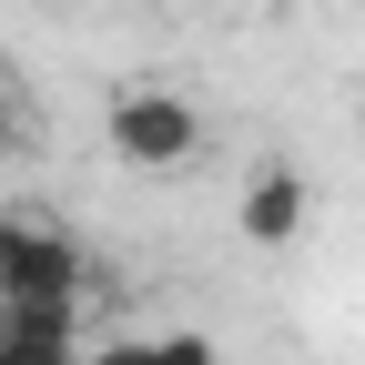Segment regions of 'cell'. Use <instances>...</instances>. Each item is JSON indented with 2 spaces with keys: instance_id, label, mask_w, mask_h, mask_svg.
<instances>
[{
  "instance_id": "obj_6",
  "label": "cell",
  "mask_w": 365,
  "mask_h": 365,
  "mask_svg": "<svg viewBox=\"0 0 365 365\" xmlns=\"http://www.w3.org/2000/svg\"><path fill=\"white\" fill-rule=\"evenodd\" d=\"M81 365H153V335H102Z\"/></svg>"
},
{
  "instance_id": "obj_1",
  "label": "cell",
  "mask_w": 365,
  "mask_h": 365,
  "mask_svg": "<svg viewBox=\"0 0 365 365\" xmlns=\"http://www.w3.org/2000/svg\"><path fill=\"white\" fill-rule=\"evenodd\" d=\"M102 143H112L132 173H182V163L203 153V122H193V102H182V91L132 81L122 102H112V122H102Z\"/></svg>"
},
{
  "instance_id": "obj_3",
  "label": "cell",
  "mask_w": 365,
  "mask_h": 365,
  "mask_svg": "<svg viewBox=\"0 0 365 365\" xmlns=\"http://www.w3.org/2000/svg\"><path fill=\"white\" fill-rule=\"evenodd\" d=\"M234 223H244V244H264V254H284V244L304 234V173H294V163H264V173L244 182V203H234Z\"/></svg>"
},
{
  "instance_id": "obj_7",
  "label": "cell",
  "mask_w": 365,
  "mask_h": 365,
  "mask_svg": "<svg viewBox=\"0 0 365 365\" xmlns=\"http://www.w3.org/2000/svg\"><path fill=\"white\" fill-rule=\"evenodd\" d=\"M0 143H11V61H0Z\"/></svg>"
},
{
  "instance_id": "obj_2",
  "label": "cell",
  "mask_w": 365,
  "mask_h": 365,
  "mask_svg": "<svg viewBox=\"0 0 365 365\" xmlns=\"http://www.w3.org/2000/svg\"><path fill=\"white\" fill-rule=\"evenodd\" d=\"M81 244L41 213H0V294H81Z\"/></svg>"
},
{
  "instance_id": "obj_4",
  "label": "cell",
  "mask_w": 365,
  "mask_h": 365,
  "mask_svg": "<svg viewBox=\"0 0 365 365\" xmlns=\"http://www.w3.org/2000/svg\"><path fill=\"white\" fill-rule=\"evenodd\" d=\"M153 365H223V355H213V335L182 325V335H153Z\"/></svg>"
},
{
  "instance_id": "obj_8",
  "label": "cell",
  "mask_w": 365,
  "mask_h": 365,
  "mask_svg": "<svg viewBox=\"0 0 365 365\" xmlns=\"http://www.w3.org/2000/svg\"><path fill=\"white\" fill-rule=\"evenodd\" d=\"M0 314H11V294H0Z\"/></svg>"
},
{
  "instance_id": "obj_5",
  "label": "cell",
  "mask_w": 365,
  "mask_h": 365,
  "mask_svg": "<svg viewBox=\"0 0 365 365\" xmlns=\"http://www.w3.org/2000/svg\"><path fill=\"white\" fill-rule=\"evenodd\" d=\"M0 365H81V345H31V335H0Z\"/></svg>"
}]
</instances>
